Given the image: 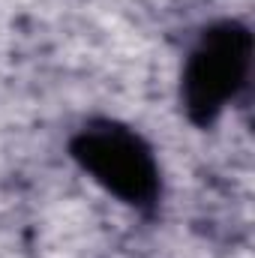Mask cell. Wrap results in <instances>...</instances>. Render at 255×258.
Here are the masks:
<instances>
[{"instance_id": "1", "label": "cell", "mask_w": 255, "mask_h": 258, "mask_svg": "<svg viewBox=\"0 0 255 258\" xmlns=\"http://www.w3.org/2000/svg\"><path fill=\"white\" fill-rule=\"evenodd\" d=\"M255 33L237 15L204 21L189 36L177 66V108L192 129L219 126L228 111L240 108L252 93Z\"/></svg>"}, {"instance_id": "2", "label": "cell", "mask_w": 255, "mask_h": 258, "mask_svg": "<svg viewBox=\"0 0 255 258\" xmlns=\"http://www.w3.org/2000/svg\"><path fill=\"white\" fill-rule=\"evenodd\" d=\"M69 162L108 198L138 216H156L165 201V168L156 144L129 120L90 114L66 138Z\"/></svg>"}]
</instances>
